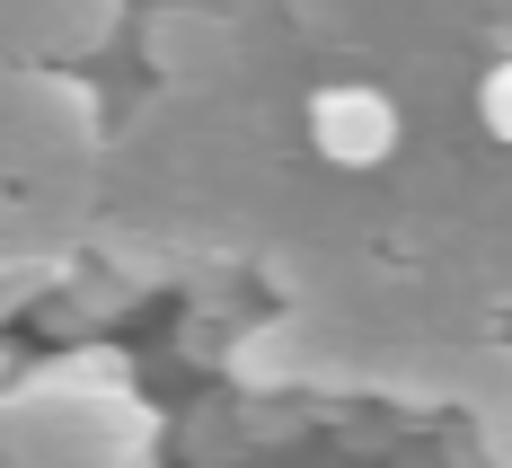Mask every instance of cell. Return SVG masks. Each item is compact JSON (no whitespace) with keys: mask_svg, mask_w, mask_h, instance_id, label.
I'll use <instances>...</instances> for the list:
<instances>
[{"mask_svg":"<svg viewBox=\"0 0 512 468\" xmlns=\"http://www.w3.org/2000/svg\"><path fill=\"white\" fill-rule=\"evenodd\" d=\"M309 142L336 159V168H371V159H389L398 142V115L380 89H327V98L309 106Z\"/></svg>","mask_w":512,"mask_h":468,"instance_id":"6da1fadb","label":"cell"},{"mask_svg":"<svg viewBox=\"0 0 512 468\" xmlns=\"http://www.w3.org/2000/svg\"><path fill=\"white\" fill-rule=\"evenodd\" d=\"M486 124H495V133L512 142V62L495 71V80H486Z\"/></svg>","mask_w":512,"mask_h":468,"instance_id":"7a4b0ae2","label":"cell"}]
</instances>
